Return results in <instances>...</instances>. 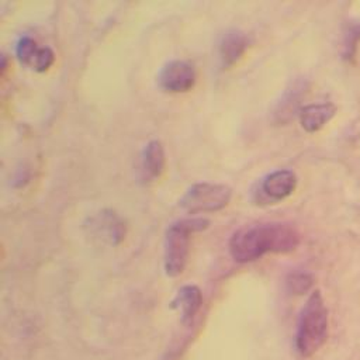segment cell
<instances>
[{"mask_svg":"<svg viewBox=\"0 0 360 360\" xmlns=\"http://www.w3.org/2000/svg\"><path fill=\"white\" fill-rule=\"evenodd\" d=\"M300 243V233L285 222H264L238 229L229 239L231 257L238 263H249L266 253H288Z\"/></svg>","mask_w":360,"mask_h":360,"instance_id":"1","label":"cell"},{"mask_svg":"<svg viewBox=\"0 0 360 360\" xmlns=\"http://www.w3.org/2000/svg\"><path fill=\"white\" fill-rule=\"evenodd\" d=\"M210 225L204 218H187L173 222L165 233L163 242V269L166 276H180L187 264L190 252V236L201 232Z\"/></svg>","mask_w":360,"mask_h":360,"instance_id":"2","label":"cell"},{"mask_svg":"<svg viewBox=\"0 0 360 360\" xmlns=\"http://www.w3.org/2000/svg\"><path fill=\"white\" fill-rule=\"evenodd\" d=\"M328 336V311L323 304V298L319 291H314L305 305L301 309L297 335H295V346L297 350L308 357L314 354L326 340Z\"/></svg>","mask_w":360,"mask_h":360,"instance_id":"3","label":"cell"},{"mask_svg":"<svg viewBox=\"0 0 360 360\" xmlns=\"http://www.w3.org/2000/svg\"><path fill=\"white\" fill-rule=\"evenodd\" d=\"M232 197L231 187L219 183L200 181L191 184L179 200V207L188 214L217 212L225 208Z\"/></svg>","mask_w":360,"mask_h":360,"instance_id":"4","label":"cell"},{"mask_svg":"<svg viewBox=\"0 0 360 360\" xmlns=\"http://www.w3.org/2000/svg\"><path fill=\"white\" fill-rule=\"evenodd\" d=\"M197 73L194 66L184 59L166 62L158 73V84L167 93H186L195 84Z\"/></svg>","mask_w":360,"mask_h":360,"instance_id":"5","label":"cell"},{"mask_svg":"<svg viewBox=\"0 0 360 360\" xmlns=\"http://www.w3.org/2000/svg\"><path fill=\"white\" fill-rule=\"evenodd\" d=\"M297 187V176L292 170L278 169L266 174L257 187L256 195L263 202H278L290 197Z\"/></svg>","mask_w":360,"mask_h":360,"instance_id":"6","label":"cell"},{"mask_svg":"<svg viewBox=\"0 0 360 360\" xmlns=\"http://www.w3.org/2000/svg\"><path fill=\"white\" fill-rule=\"evenodd\" d=\"M250 39L246 32L238 28L226 30L221 35L218 42V58L221 66L224 69H229L231 66L238 63L248 51Z\"/></svg>","mask_w":360,"mask_h":360,"instance_id":"7","label":"cell"},{"mask_svg":"<svg viewBox=\"0 0 360 360\" xmlns=\"http://www.w3.org/2000/svg\"><path fill=\"white\" fill-rule=\"evenodd\" d=\"M90 229L96 236L103 238L111 245H120L127 235L124 219L112 210H103L90 219Z\"/></svg>","mask_w":360,"mask_h":360,"instance_id":"8","label":"cell"},{"mask_svg":"<svg viewBox=\"0 0 360 360\" xmlns=\"http://www.w3.org/2000/svg\"><path fill=\"white\" fill-rule=\"evenodd\" d=\"M307 90V83L301 79L291 83L285 91L283 93L281 98L277 101L273 110V121L276 124H285L288 122L295 114L300 112L301 98Z\"/></svg>","mask_w":360,"mask_h":360,"instance_id":"9","label":"cell"},{"mask_svg":"<svg viewBox=\"0 0 360 360\" xmlns=\"http://www.w3.org/2000/svg\"><path fill=\"white\" fill-rule=\"evenodd\" d=\"M201 304H202L201 290L197 285L187 284L179 288L174 298L172 300L170 307L180 314L183 323H188L200 311Z\"/></svg>","mask_w":360,"mask_h":360,"instance_id":"10","label":"cell"},{"mask_svg":"<svg viewBox=\"0 0 360 360\" xmlns=\"http://www.w3.org/2000/svg\"><path fill=\"white\" fill-rule=\"evenodd\" d=\"M166 156L165 148L160 141L152 139L149 141L141 153V172L143 180H155L159 179L165 170Z\"/></svg>","mask_w":360,"mask_h":360,"instance_id":"11","label":"cell"},{"mask_svg":"<svg viewBox=\"0 0 360 360\" xmlns=\"http://www.w3.org/2000/svg\"><path fill=\"white\" fill-rule=\"evenodd\" d=\"M336 114V105L332 103H316L301 107L298 117L300 124L307 132L322 129Z\"/></svg>","mask_w":360,"mask_h":360,"instance_id":"12","label":"cell"},{"mask_svg":"<svg viewBox=\"0 0 360 360\" xmlns=\"http://www.w3.org/2000/svg\"><path fill=\"white\" fill-rule=\"evenodd\" d=\"M39 51H41V46H38L35 39H32L28 35L21 37L15 44V56L18 62L31 69H34L35 66Z\"/></svg>","mask_w":360,"mask_h":360,"instance_id":"13","label":"cell"},{"mask_svg":"<svg viewBox=\"0 0 360 360\" xmlns=\"http://www.w3.org/2000/svg\"><path fill=\"white\" fill-rule=\"evenodd\" d=\"M360 39V22H352L346 27L343 34V58L349 59L356 51V44Z\"/></svg>","mask_w":360,"mask_h":360,"instance_id":"14","label":"cell"},{"mask_svg":"<svg viewBox=\"0 0 360 360\" xmlns=\"http://www.w3.org/2000/svg\"><path fill=\"white\" fill-rule=\"evenodd\" d=\"M312 285V277L308 273H291L287 277V288L292 294H304Z\"/></svg>","mask_w":360,"mask_h":360,"instance_id":"15","label":"cell"},{"mask_svg":"<svg viewBox=\"0 0 360 360\" xmlns=\"http://www.w3.org/2000/svg\"><path fill=\"white\" fill-rule=\"evenodd\" d=\"M0 68H1V73H4V70H6V55H1V65H0Z\"/></svg>","mask_w":360,"mask_h":360,"instance_id":"16","label":"cell"}]
</instances>
